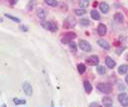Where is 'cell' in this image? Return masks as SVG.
<instances>
[{
	"mask_svg": "<svg viewBox=\"0 0 128 107\" xmlns=\"http://www.w3.org/2000/svg\"><path fill=\"white\" fill-rule=\"evenodd\" d=\"M127 70H128V66L127 65H121L118 68V73L119 74H126Z\"/></svg>",
	"mask_w": 128,
	"mask_h": 107,
	"instance_id": "obj_17",
	"label": "cell"
},
{
	"mask_svg": "<svg viewBox=\"0 0 128 107\" xmlns=\"http://www.w3.org/2000/svg\"><path fill=\"white\" fill-rule=\"evenodd\" d=\"M99 8H100V10L102 11V13H104V14L108 13V11H109V5H108L107 3H105V2H102V3H100V5H99Z\"/></svg>",
	"mask_w": 128,
	"mask_h": 107,
	"instance_id": "obj_12",
	"label": "cell"
},
{
	"mask_svg": "<svg viewBox=\"0 0 128 107\" xmlns=\"http://www.w3.org/2000/svg\"><path fill=\"white\" fill-rule=\"evenodd\" d=\"M44 2H45L47 5L51 6V7H56V6L58 5V2H57L56 0H44Z\"/></svg>",
	"mask_w": 128,
	"mask_h": 107,
	"instance_id": "obj_20",
	"label": "cell"
},
{
	"mask_svg": "<svg viewBox=\"0 0 128 107\" xmlns=\"http://www.w3.org/2000/svg\"><path fill=\"white\" fill-rule=\"evenodd\" d=\"M21 30H23V31H27L28 30V28L26 27V26H21V28H20Z\"/></svg>",
	"mask_w": 128,
	"mask_h": 107,
	"instance_id": "obj_30",
	"label": "cell"
},
{
	"mask_svg": "<svg viewBox=\"0 0 128 107\" xmlns=\"http://www.w3.org/2000/svg\"><path fill=\"white\" fill-rule=\"evenodd\" d=\"M84 89H85V91L87 92V93H90L91 91H92V85L88 82V81H84Z\"/></svg>",
	"mask_w": 128,
	"mask_h": 107,
	"instance_id": "obj_18",
	"label": "cell"
},
{
	"mask_svg": "<svg viewBox=\"0 0 128 107\" xmlns=\"http://www.w3.org/2000/svg\"><path fill=\"white\" fill-rule=\"evenodd\" d=\"M41 25H42V27H44L46 30H50V31H52V32H55V31H57V24L55 23V22H51V21H43L42 23H41Z\"/></svg>",
	"mask_w": 128,
	"mask_h": 107,
	"instance_id": "obj_2",
	"label": "cell"
},
{
	"mask_svg": "<svg viewBox=\"0 0 128 107\" xmlns=\"http://www.w3.org/2000/svg\"><path fill=\"white\" fill-rule=\"evenodd\" d=\"M80 24L84 25V26H88L90 24V21L88 20V18H82V19H80Z\"/></svg>",
	"mask_w": 128,
	"mask_h": 107,
	"instance_id": "obj_25",
	"label": "cell"
},
{
	"mask_svg": "<svg viewBox=\"0 0 128 107\" xmlns=\"http://www.w3.org/2000/svg\"><path fill=\"white\" fill-rule=\"evenodd\" d=\"M76 38V34L75 33H73V32H68V33H66L65 35H64V37L62 38V43H64V44H69L73 39H75Z\"/></svg>",
	"mask_w": 128,
	"mask_h": 107,
	"instance_id": "obj_4",
	"label": "cell"
},
{
	"mask_svg": "<svg viewBox=\"0 0 128 107\" xmlns=\"http://www.w3.org/2000/svg\"><path fill=\"white\" fill-rule=\"evenodd\" d=\"M97 43H98V45H99L101 48H103V49H105V50H109V49H110V45H109V43H108L107 41L103 40V39H99V40H97Z\"/></svg>",
	"mask_w": 128,
	"mask_h": 107,
	"instance_id": "obj_9",
	"label": "cell"
},
{
	"mask_svg": "<svg viewBox=\"0 0 128 107\" xmlns=\"http://www.w3.org/2000/svg\"><path fill=\"white\" fill-rule=\"evenodd\" d=\"M89 0H78V4H79V6L80 7H82V8H86V7H88L89 6Z\"/></svg>",
	"mask_w": 128,
	"mask_h": 107,
	"instance_id": "obj_19",
	"label": "cell"
},
{
	"mask_svg": "<svg viewBox=\"0 0 128 107\" xmlns=\"http://www.w3.org/2000/svg\"><path fill=\"white\" fill-rule=\"evenodd\" d=\"M97 32H98V34H99V35H101V36L105 35V34H106V32H107V28H106V26H105L103 23H100V24L98 25Z\"/></svg>",
	"mask_w": 128,
	"mask_h": 107,
	"instance_id": "obj_10",
	"label": "cell"
},
{
	"mask_svg": "<svg viewBox=\"0 0 128 107\" xmlns=\"http://www.w3.org/2000/svg\"><path fill=\"white\" fill-rule=\"evenodd\" d=\"M5 16H6L7 18L11 19L12 21L16 22V23H19V22H20V19H19V18H17V17H14V16H12V15H10V14H5Z\"/></svg>",
	"mask_w": 128,
	"mask_h": 107,
	"instance_id": "obj_24",
	"label": "cell"
},
{
	"mask_svg": "<svg viewBox=\"0 0 128 107\" xmlns=\"http://www.w3.org/2000/svg\"><path fill=\"white\" fill-rule=\"evenodd\" d=\"M77 69H78V72L80 74H83L85 72V70H86V67H85L84 64H78L77 65Z\"/></svg>",
	"mask_w": 128,
	"mask_h": 107,
	"instance_id": "obj_22",
	"label": "cell"
},
{
	"mask_svg": "<svg viewBox=\"0 0 128 107\" xmlns=\"http://www.w3.org/2000/svg\"><path fill=\"white\" fill-rule=\"evenodd\" d=\"M75 25H76V19L72 16H68L63 22L64 28H73Z\"/></svg>",
	"mask_w": 128,
	"mask_h": 107,
	"instance_id": "obj_3",
	"label": "cell"
},
{
	"mask_svg": "<svg viewBox=\"0 0 128 107\" xmlns=\"http://www.w3.org/2000/svg\"><path fill=\"white\" fill-rule=\"evenodd\" d=\"M125 81H126V83H127V85H128V75H126V77H125Z\"/></svg>",
	"mask_w": 128,
	"mask_h": 107,
	"instance_id": "obj_32",
	"label": "cell"
},
{
	"mask_svg": "<svg viewBox=\"0 0 128 107\" xmlns=\"http://www.w3.org/2000/svg\"><path fill=\"white\" fill-rule=\"evenodd\" d=\"M86 63L88 65H91V66H96L99 63V58L96 55H91L86 59Z\"/></svg>",
	"mask_w": 128,
	"mask_h": 107,
	"instance_id": "obj_7",
	"label": "cell"
},
{
	"mask_svg": "<svg viewBox=\"0 0 128 107\" xmlns=\"http://www.w3.org/2000/svg\"><path fill=\"white\" fill-rule=\"evenodd\" d=\"M126 58H127V59H128V55H127V56H126Z\"/></svg>",
	"mask_w": 128,
	"mask_h": 107,
	"instance_id": "obj_33",
	"label": "cell"
},
{
	"mask_svg": "<svg viewBox=\"0 0 128 107\" xmlns=\"http://www.w3.org/2000/svg\"><path fill=\"white\" fill-rule=\"evenodd\" d=\"M123 50H124V47H121L120 49H118V50H117V52H116V53L119 55V54H121V53H122V51H123Z\"/></svg>",
	"mask_w": 128,
	"mask_h": 107,
	"instance_id": "obj_28",
	"label": "cell"
},
{
	"mask_svg": "<svg viewBox=\"0 0 128 107\" xmlns=\"http://www.w3.org/2000/svg\"><path fill=\"white\" fill-rule=\"evenodd\" d=\"M17 1H18V0H10V3H11L12 5H14V4L17 3Z\"/></svg>",
	"mask_w": 128,
	"mask_h": 107,
	"instance_id": "obj_31",
	"label": "cell"
},
{
	"mask_svg": "<svg viewBox=\"0 0 128 107\" xmlns=\"http://www.w3.org/2000/svg\"><path fill=\"white\" fill-rule=\"evenodd\" d=\"M78 45H79L80 49H81V50H83V51L89 52V51L91 50V45H90V44L88 43V41H86V40L81 39V40L78 42Z\"/></svg>",
	"mask_w": 128,
	"mask_h": 107,
	"instance_id": "obj_5",
	"label": "cell"
},
{
	"mask_svg": "<svg viewBox=\"0 0 128 107\" xmlns=\"http://www.w3.org/2000/svg\"><path fill=\"white\" fill-rule=\"evenodd\" d=\"M97 89L105 94H109L112 92V85L109 83H99L97 84Z\"/></svg>",
	"mask_w": 128,
	"mask_h": 107,
	"instance_id": "obj_1",
	"label": "cell"
},
{
	"mask_svg": "<svg viewBox=\"0 0 128 107\" xmlns=\"http://www.w3.org/2000/svg\"><path fill=\"white\" fill-rule=\"evenodd\" d=\"M69 47H70V50H71L73 53H75V52L77 51V45H76V43H75V42L71 41V42L69 43Z\"/></svg>",
	"mask_w": 128,
	"mask_h": 107,
	"instance_id": "obj_21",
	"label": "cell"
},
{
	"mask_svg": "<svg viewBox=\"0 0 128 107\" xmlns=\"http://www.w3.org/2000/svg\"><path fill=\"white\" fill-rule=\"evenodd\" d=\"M90 15H91V18L92 19H94V20H100V14H99L98 11L92 10L91 13H90Z\"/></svg>",
	"mask_w": 128,
	"mask_h": 107,
	"instance_id": "obj_16",
	"label": "cell"
},
{
	"mask_svg": "<svg viewBox=\"0 0 128 107\" xmlns=\"http://www.w3.org/2000/svg\"><path fill=\"white\" fill-rule=\"evenodd\" d=\"M105 63H106V66H107L108 68H110V69H113V68L115 67V65H116V62H115L111 57H106Z\"/></svg>",
	"mask_w": 128,
	"mask_h": 107,
	"instance_id": "obj_11",
	"label": "cell"
},
{
	"mask_svg": "<svg viewBox=\"0 0 128 107\" xmlns=\"http://www.w3.org/2000/svg\"><path fill=\"white\" fill-rule=\"evenodd\" d=\"M113 18H114V20H115L116 22H118V23H123V22H124V17H123V15H122L120 12L115 13Z\"/></svg>",
	"mask_w": 128,
	"mask_h": 107,
	"instance_id": "obj_13",
	"label": "cell"
},
{
	"mask_svg": "<svg viewBox=\"0 0 128 107\" xmlns=\"http://www.w3.org/2000/svg\"><path fill=\"white\" fill-rule=\"evenodd\" d=\"M97 71H98V73L99 74H105L106 73V68L104 67V66H98L97 67Z\"/></svg>",
	"mask_w": 128,
	"mask_h": 107,
	"instance_id": "obj_26",
	"label": "cell"
},
{
	"mask_svg": "<svg viewBox=\"0 0 128 107\" xmlns=\"http://www.w3.org/2000/svg\"><path fill=\"white\" fill-rule=\"evenodd\" d=\"M22 87H23L24 93H25L26 95H28V96H31V95H32L33 90H32V86H31V84H30L29 82H24L23 85H22Z\"/></svg>",
	"mask_w": 128,
	"mask_h": 107,
	"instance_id": "obj_8",
	"label": "cell"
},
{
	"mask_svg": "<svg viewBox=\"0 0 128 107\" xmlns=\"http://www.w3.org/2000/svg\"><path fill=\"white\" fill-rule=\"evenodd\" d=\"M118 101L122 106H128V95L126 93H120L118 95Z\"/></svg>",
	"mask_w": 128,
	"mask_h": 107,
	"instance_id": "obj_6",
	"label": "cell"
},
{
	"mask_svg": "<svg viewBox=\"0 0 128 107\" xmlns=\"http://www.w3.org/2000/svg\"><path fill=\"white\" fill-rule=\"evenodd\" d=\"M90 106H91V107H92V106H99V103H97V102H93V103L90 104Z\"/></svg>",
	"mask_w": 128,
	"mask_h": 107,
	"instance_id": "obj_29",
	"label": "cell"
},
{
	"mask_svg": "<svg viewBox=\"0 0 128 107\" xmlns=\"http://www.w3.org/2000/svg\"><path fill=\"white\" fill-rule=\"evenodd\" d=\"M13 102H14V104H16V105H19V104H25L26 103V101L25 100H20V99H13Z\"/></svg>",
	"mask_w": 128,
	"mask_h": 107,
	"instance_id": "obj_27",
	"label": "cell"
},
{
	"mask_svg": "<svg viewBox=\"0 0 128 107\" xmlns=\"http://www.w3.org/2000/svg\"><path fill=\"white\" fill-rule=\"evenodd\" d=\"M74 12H75L76 15H79L80 16V15H84L86 13V10L84 8H80V9H75Z\"/></svg>",
	"mask_w": 128,
	"mask_h": 107,
	"instance_id": "obj_23",
	"label": "cell"
},
{
	"mask_svg": "<svg viewBox=\"0 0 128 107\" xmlns=\"http://www.w3.org/2000/svg\"><path fill=\"white\" fill-rule=\"evenodd\" d=\"M37 16H38L40 19H45L46 16H47V12H46L44 9H38V10H37Z\"/></svg>",
	"mask_w": 128,
	"mask_h": 107,
	"instance_id": "obj_15",
	"label": "cell"
},
{
	"mask_svg": "<svg viewBox=\"0 0 128 107\" xmlns=\"http://www.w3.org/2000/svg\"><path fill=\"white\" fill-rule=\"evenodd\" d=\"M102 103L105 106H112L113 104V100L110 97H103L102 98Z\"/></svg>",
	"mask_w": 128,
	"mask_h": 107,
	"instance_id": "obj_14",
	"label": "cell"
}]
</instances>
